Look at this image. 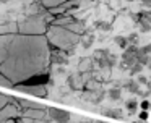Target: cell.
Instances as JSON below:
<instances>
[{"instance_id": "6da1fadb", "label": "cell", "mask_w": 151, "mask_h": 123, "mask_svg": "<svg viewBox=\"0 0 151 123\" xmlns=\"http://www.w3.org/2000/svg\"><path fill=\"white\" fill-rule=\"evenodd\" d=\"M49 65L46 36L0 34V73L13 84L46 73Z\"/></svg>"}, {"instance_id": "7a4b0ae2", "label": "cell", "mask_w": 151, "mask_h": 123, "mask_svg": "<svg viewBox=\"0 0 151 123\" xmlns=\"http://www.w3.org/2000/svg\"><path fill=\"white\" fill-rule=\"evenodd\" d=\"M44 36H46L47 42L57 45L60 50H65V52H70V47L72 49L75 47L80 39L76 32L67 29L65 26H59V24H49Z\"/></svg>"}, {"instance_id": "3957f363", "label": "cell", "mask_w": 151, "mask_h": 123, "mask_svg": "<svg viewBox=\"0 0 151 123\" xmlns=\"http://www.w3.org/2000/svg\"><path fill=\"white\" fill-rule=\"evenodd\" d=\"M54 21L50 16H44V13H36V15L26 16V19L17 23V28L20 34L28 36H44L47 31V26Z\"/></svg>"}, {"instance_id": "277c9868", "label": "cell", "mask_w": 151, "mask_h": 123, "mask_svg": "<svg viewBox=\"0 0 151 123\" xmlns=\"http://www.w3.org/2000/svg\"><path fill=\"white\" fill-rule=\"evenodd\" d=\"M12 89L21 91L24 94H31V96H36V97H44V99L49 96L46 84H13Z\"/></svg>"}, {"instance_id": "5b68a950", "label": "cell", "mask_w": 151, "mask_h": 123, "mask_svg": "<svg viewBox=\"0 0 151 123\" xmlns=\"http://www.w3.org/2000/svg\"><path fill=\"white\" fill-rule=\"evenodd\" d=\"M18 115V107L15 105H7L5 104L2 109H0V123H5V122H10V118Z\"/></svg>"}, {"instance_id": "8992f818", "label": "cell", "mask_w": 151, "mask_h": 123, "mask_svg": "<svg viewBox=\"0 0 151 123\" xmlns=\"http://www.w3.org/2000/svg\"><path fill=\"white\" fill-rule=\"evenodd\" d=\"M47 115H49V118L52 120L54 123L60 122V120L70 118V112L62 110V109H55V107H50V109H47Z\"/></svg>"}, {"instance_id": "52a82bcc", "label": "cell", "mask_w": 151, "mask_h": 123, "mask_svg": "<svg viewBox=\"0 0 151 123\" xmlns=\"http://www.w3.org/2000/svg\"><path fill=\"white\" fill-rule=\"evenodd\" d=\"M49 61L52 65H67L68 63V58L67 54L63 50H55V52H49Z\"/></svg>"}, {"instance_id": "ba28073f", "label": "cell", "mask_w": 151, "mask_h": 123, "mask_svg": "<svg viewBox=\"0 0 151 123\" xmlns=\"http://www.w3.org/2000/svg\"><path fill=\"white\" fill-rule=\"evenodd\" d=\"M124 87L128 91V92H132V94H141V91H140V84H138L137 81H133V79L125 81V83H124Z\"/></svg>"}, {"instance_id": "9c48e42d", "label": "cell", "mask_w": 151, "mask_h": 123, "mask_svg": "<svg viewBox=\"0 0 151 123\" xmlns=\"http://www.w3.org/2000/svg\"><path fill=\"white\" fill-rule=\"evenodd\" d=\"M13 32H18L17 23H7V24L0 26V34H13Z\"/></svg>"}, {"instance_id": "30bf717a", "label": "cell", "mask_w": 151, "mask_h": 123, "mask_svg": "<svg viewBox=\"0 0 151 123\" xmlns=\"http://www.w3.org/2000/svg\"><path fill=\"white\" fill-rule=\"evenodd\" d=\"M107 97L111 100H120V97H122V89L119 86H114V87H111V89L107 91Z\"/></svg>"}, {"instance_id": "8fae6325", "label": "cell", "mask_w": 151, "mask_h": 123, "mask_svg": "<svg viewBox=\"0 0 151 123\" xmlns=\"http://www.w3.org/2000/svg\"><path fill=\"white\" fill-rule=\"evenodd\" d=\"M102 115L109 117V118H122V112L119 109H107L102 110Z\"/></svg>"}, {"instance_id": "7c38bea8", "label": "cell", "mask_w": 151, "mask_h": 123, "mask_svg": "<svg viewBox=\"0 0 151 123\" xmlns=\"http://www.w3.org/2000/svg\"><path fill=\"white\" fill-rule=\"evenodd\" d=\"M125 109H127V112L130 113V115L137 112V109H138V102H137V99H128L127 102H125Z\"/></svg>"}, {"instance_id": "4fadbf2b", "label": "cell", "mask_w": 151, "mask_h": 123, "mask_svg": "<svg viewBox=\"0 0 151 123\" xmlns=\"http://www.w3.org/2000/svg\"><path fill=\"white\" fill-rule=\"evenodd\" d=\"M135 57H137V61H138V63H140V65H143V67H146V65L151 61L150 55L141 54V52H138V50H137V55H135Z\"/></svg>"}, {"instance_id": "5bb4252c", "label": "cell", "mask_w": 151, "mask_h": 123, "mask_svg": "<svg viewBox=\"0 0 151 123\" xmlns=\"http://www.w3.org/2000/svg\"><path fill=\"white\" fill-rule=\"evenodd\" d=\"M114 42H115V44H117L120 49H127V45H128L127 37H125V36H115V37H114Z\"/></svg>"}, {"instance_id": "9a60e30c", "label": "cell", "mask_w": 151, "mask_h": 123, "mask_svg": "<svg viewBox=\"0 0 151 123\" xmlns=\"http://www.w3.org/2000/svg\"><path fill=\"white\" fill-rule=\"evenodd\" d=\"M128 70H130V74H132V76H137V74L141 73V70H143V65H140L138 61H135V63L132 65L130 68H128Z\"/></svg>"}, {"instance_id": "2e32d148", "label": "cell", "mask_w": 151, "mask_h": 123, "mask_svg": "<svg viewBox=\"0 0 151 123\" xmlns=\"http://www.w3.org/2000/svg\"><path fill=\"white\" fill-rule=\"evenodd\" d=\"M94 28L102 29V31H111V29H112V24H109V23H106V21H96V23H94Z\"/></svg>"}, {"instance_id": "e0dca14e", "label": "cell", "mask_w": 151, "mask_h": 123, "mask_svg": "<svg viewBox=\"0 0 151 123\" xmlns=\"http://www.w3.org/2000/svg\"><path fill=\"white\" fill-rule=\"evenodd\" d=\"M109 54H111V52H109L107 49H99V50L94 52V60L96 58H104V57H107Z\"/></svg>"}, {"instance_id": "ac0fdd59", "label": "cell", "mask_w": 151, "mask_h": 123, "mask_svg": "<svg viewBox=\"0 0 151 123\" xmlns=\"http://www.w3.org/2000/svg\"><path fill=\"white\" fill-rule=\"evenodd\" d=\"M0 86H2V87H12V86H13V83H12L8 78H5L4 74L0 73Z\"/></svg>"}, {"instance_id": "d6986e66", "label": "cell", "mask_w": 151, "mask_h": 123, "mask_svg": "<svg viewBox=\"0 0 151 123\" xmlns=\"http://www.w3.org/2000/svg\"><path fill=\"white\" fill-rule=\"evenodd\" d=\"M127 42H128V45H137L138 44V34L137 32H132L130 36H127Z\"/></svg>"}, {"instance_id": "ffe728a7", "label": "cell", "mask_w": 151, "mask_h": 123, "mask_svg": "<svg viewBox=\"0 0 151 123\" xmlns=\"http://www.w3.org/2000/svg\"><path fill=\"white\" fill-rule=\"evenodd\" d=\"M138 24H140V31L141 32H150L151 31V23H148V21H138Z\"/></svg>"}, {"instance_id": "44dd1931", "label": "cell", "mask_w": 151, "mask_h": 123, "mask_svg": "<svg viewBox=\"0 0 151 123\" xmlns=\"http://www.w3.org/2000/svg\"><path fill=\"white\" fill-rule=\"evenodd\" d=\"M93 42H94V36H88V37L83 41V47L85 49H89L93 45Z\"/></svg>"}, {"instance_id": "7402d4cb", "label": "cell", "mask_w": 151, "mask_h": 123, "mask_svg": "<svg viewBox=\"0 0 151 123\" xmlns=\"http://www.w3.org/2000/svg\"><path fill=\"white\" fill-rule=\"evenodd\" d=\"M137 83L138 84H140V86H146V84H148V78L146 76H143V74H138V79H137Z\"/></svg>"}, {"instance_id": "603a6c76", "label": "cell", "mask_w": 151, "mask_h": 123, "mask_svg": "<svg viewBox=\"0 0 151 123\" xmlns=\"http://www.w3.org/2000/svg\"><path fill=\"white\" fill-rule=\"evenodd\" d=\"M138 52L150 55V54H151V44H146V45H143V47H140V49H138Z\"/></svg>"}, {"instance_id": "cb8c5ba5", "label": "cell", "mask_w": 151, "mask_h": 123, "mask_svg": "<svg viewBox=\"0 0 151 123\" xmlns=\"http://www.w3.org/2000/svg\"><path fill=\"white\" fill-rule=\"evenodd\" d=\"M8 100H10V96H7V94H0V109H2Z\"/></svg>"}, {"instance_id": "d4e9b609", "label": "cell", "mask_w": 151, "mask_h": 123, "mask_svg": "<svg viewBox=\"0 0 151 123\" xmlns=\"http://www.w3.org/2000/svg\"><path fill=\"white\" fill-rule=\"evenodd\" d=\"M150 100H146V99H145L143 100V102H141V110H150Z\"/></svg>"}, {"instance_id": "484cf974", "label": "cell", "mask_w": 151, "mask_h": 123, "mask_svg": "<svg viewBox=\"0 0 151 123\" xmlns=\"http://www.w3.org/2000/svg\"><path fill=\"white\" fill-rule=\"evenodd\" d=\"M140 120H148V110H141V113H140Z\"/></svg>"}, {"instance_id": "4316f807", "label": "cell", "mask_w": 151, "mask_h": 123, "mask_svg": "<svg viewBox=\"0 0 151 123\" xmlns=\"http://www.w3.org/2000/svg\"><path fill=\"white\" fill-rule=\"evenodd\" d=\"M42 123H54V122H52L50 118H44V122H42Z\"/></svg>"}, {"instance_id": "83f0119b", "label": "cell", "mask_w": 151, "mask_h": 123, "mask_svg": "<svg viewBox=\"0 0 151 123\" xmlns=\"http://www.w3.org/2000/svg\"><path fill=\"white\" fill-rule=\"evenodd\" d=\"M0 2H2V3H8L10 0H0Z\"/></svg>"}, {"instance_id": "f1b7e54d", "label": "cell", "mask_w": 151, "mask_h": 123, "mask_svg": "<svg viewBox=\"0 0 151 123\" xmlns=\"http://www.w3.org/2000/svg\"><path fill=\"white\" fill-rule=\"evenodd\" d=\"M146 67H148V68H150V70H151V61H150V63H148V65H146Z\"/></svg>"}, {"instance_id": "f546056e", "label": "cell", "mask_w": 151, "mask_h": 123, "mask_svg": "<svg viewBox=\"0 0 151 123\" xmlns=\"http://www.w3.org/2000/svg\"><path fill=\"white\" fill-rule=\"evenodd\" d=\"M127 2H133V0H127Z\"/></svg>"}, {"instance_id": "4dcf8cb0", "label": "cell", "mask_w": 151, "mask_h": 123, "mask_svg": "<svg viewBox=\"0 0 151 123\" xmlns=\"http://www.w3.org/2000/svg\"><path fill=\"white\" fill-rule=\"evenodd\" d=\"M0 3H2V2H0Z\"/></svg>"}]
</instances>
